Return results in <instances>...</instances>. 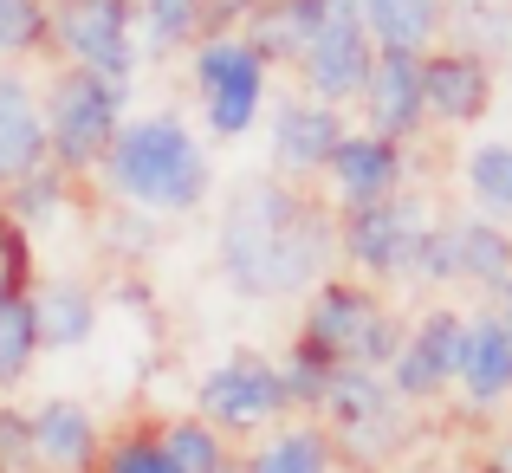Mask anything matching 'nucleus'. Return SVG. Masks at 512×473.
<instances>
[{
  "label": "nucleus",
  "instance_id": "b1692460",
  "mask_svg": "<svg viewBox=\"0 0 512 473\" xmlns=\"http://www.w3.org/2000/svg\"><path fill=\"white\" fill-rule=\"evenodd\" d=\"M454 266L474 286H512V240L500 221H454Z\"/></svg>",
  "mask_w": 512,
  "mask_h": 473
},
{
  "label": "nucleus",
  "instance_id": "f8f14e48",
  "mask_svg": "<svg viewBox=\"0 0 512 473\" xmlns=\"http://www.w3.org/2000/svg\"><path fill=\"white\" fill-rule=\"evenodd\" d=\"M52 169V137H46V111H39V91L26 78L0 72V195L20 188L26 175Z\"/></svg>",
  "mask_w": 512,
  "mask_h": 473
},
{
  "label": "nucleus",
  "instance_id": "0eeeda50",
  "mask_svg": "<svg viewBox=\"0 0 512 473\" xmlns=\"http://www.w3.org/2000/svg\"><path fill=\"white\" fill-rule=\"evenodd\" d=\"M52 39L72 65L130 85L143 65L137 52V0H52Z\"/></svg>",
  "mask_w": 512,
  "mask_h": 473
},
{
  "label": "nucleus",
  "instance_id": "9b49d317",
  "mask_svg": "<svg viewBox=\"0 0 512 473\" xmlns=\"http://www.w3.org/2000/svg\"><path fill=\"white\" fill-rule=\"evenodd\" d=\"M26 422H33V461H39V473H98L104 428L91 422L85 402L52 396V402H39Z\"/></svg>",
  "mask_w": 512,
  "mask_h": 473
},
{
  "label": "nucleus",
  "instance_id": "473e14b6",
  "mask_svg": "<svg viewBox=\"0 0 512 473\" xmlns=\"http://www.w3.org/2000/svg\"><path fill=\"white\" fill-rule=\"evenodd\" d=\"M506 331H512V286H506Z\"/></svg>",
  "mask_w": 512,
  "mask_h": 473
},
{
  "label": "nucleus",
  "instance_id": "412c9836",
  "mask_svg": "<svg viewBox=\"0 0 512 473\" xmlns=\"http://www.w3.org/2000/svg\"><path fill=\"white\" fill-rule=\"evenodd\" d=\"M331 467H338V448L325 428H279L240 461V473H331Z\"/></svg>",
  "mask_w": 512,
  "mask_h": 473
},
{
  "label": "nucleus",
  "instance_id": "393cba45",
  "mask_svg": "<svg viewBox=\"0 0 512 473\" xmlns=\"http://www.w3.org/2000/svg\"><path fill=\"white\" fill-rule=\"evenodd\" d=\"M156 441H163V454L175 461V473H221V467H234L227 435H221V428H208L201 415L163 422V428H156Z\"/></svg>",
  "mask_w": 512,
  "mask_h": 473
},
{
  "label": "nucleus",
  "instance_id": "bb28decb",
  "mask_svg": "<svg viewBox=\"0 0 512 473\" xmlns=\"http://www.w3.org/2000/svg\"><path fill=\"white\" fill-rule=\"evenodd\" d=\"M467 195L487 221H512V143H474L467 150Z\"/></svg>",
  "mask_w": 512,
  "mask_h": 473
},
{
  "label": "nucleus",
  "instance_id": "a211bd4d",
  "mask_svg": "<svg viewBox=\"0 0 512 473\" xmlns=\"http://www.w3.org/2000/svg\"><path fill=\"white\" fill-rule=\"evenodd\" d=\"M357 20L376 52H409L428 59V46L448 26V0H357Z\"/></svg>",
  "mask_w": 512,
  "mask_h": 473
},
{
  "label": "nucleus",
  "instance_id": "2eb2a0df",
  "mask_svg": "<svg viewBox=\"0 0 512 473\" xmlns=\"http://www.w3.org/2000/svg\"><path fill=\"white\" fill-rule=\"evenodd\" d=\"M422 104H428V117H441V124H474V117L493 104L487 59L467 52V46L428 52V59H422Z\"/></svg>",
  "mask_w": 512,
  "mask_h": 473
},
{
  "label": "nucleus",
  "instance_id": "7ed1b4c3",
  "mask_svg": "<svg viewBox=\"0 0 512 473\" xmlns=\"http://www.w3.org/2000/svg\"><path fill=\"white\" fill-rule=\"evenodd\" d=\"M299 350L318 357L325 370H389L402 350V324L370 286L318 279L305 324H299Z\"/></svg>",
  "mask_w": 512,
  "mask_h": 473
},
{
  "label": "nucleus",
  "instance_id": "cd10ccee",
  "mask_svg": "<svg viewBox=\"0 0 512 473\" xmlns=\"http://www.w3.org/2000/svg\"><path fill=\"white\" fill-rule=\"evenodd\" d=\"M52 39V0H0V59H26Z\"/></svg>",
  "mask_w": 512,
  "mask_h": 473
},
{
  "label": "nucleus",
  "instance_id": "f03ea898",
  "mask_svg": "<svg viewBox=\"0 0 512 473\" xmlns=\"http://www.w3.org/2000/svg\"><path fill=\"white\" fill-rule=\"evenodd\" d=\"M98 175L124 208L150 214V221L201 214L208 195H214V162L201 150V137L175 111L130 117V124L117 130V143H111V156H104Z\"/></svg>",
  "mask_w": 512,
  "mask_h": 473
},
{
  "label": "nucleus",
  "instance_id": "4468645a",
  "mask_svg": "<svg viewBox=\"0 0 512 473\" xmlns=\"http://www.w3.org/2000/svg\"><path fill=\"white\" fill-rule=\"evenodd\" d=\"M338 143H344L338 104H318V98H279L273 104V162L286 175H318Z\"/></svg>",
  "mask_w": 512,
  "mask_h": 473
},
{
  "label": "nucleus",
  "instance_id": "f257e3e1",
  "mask_svg": "<svg viewBox=\"0 0 512 473\" xmlns=\"http://www.w3.org/2000/svg\"><path fill=\"white\" fill-rule=\"evenodd\" d=\"M338 253V221L299 188L253 175L221 208V273L247 299H292L312 292L325 260Z\"/></svg>",
  "mask_w": 512,
  "mask_h": 473
},
{
  "label": "nucleus",
  "instance_id": "20e7f679",
  "mask_svg": "<svg viewBox=\"0 0 512 473\" xmlns=\"http://www.w3.org/2000/svg\"><path fill=\"white\" fill-rule=\"evenodd\" d=\"M124 104H130V85H117V78H98V72H85V65L52 72L46 98H39L46 137H52V169L98 175L104 156H111V143H117V130L130 124Z\"/></svg>",
  "mask_w": 512,
  "mask_h": 473
},
{
  "label": "nucleus",
  "instance_id": "dca6fc26",
  "mask_svg": "<svg viewBox=\"0 0 512 473\" xmlns=\"http://www.w3.org/2000/svg\"><path fill=\"white\" fill-rule=\"evenodd\" d=\"M331 188H338V208H363V201H389L402 188V150L389 137L370 130H344V143L325 162Z\"/></svg>",
  "mask_w": 512,
  "mask_h": 473
},
{
  "label": "nucleus",
  "instance_id": "39448f33",
  "mask_svg": "<svg viewBox=\"0 0 512 473\" xmlns=\"http://www.w3.org/2000/svg\"><path fill=\"white\" fill-rule=\"evenodd\" d=\"M188 72H195V98H201V117H208L214 137L234 143V137H247V130L260 124V111H266V72H273V65H266L240 33L201 39Z\"/></svg>",
  "mask_w": 512,
  "mask_h": 473
},
{
  "label": "nucleus",
  "instance_id": "aec40b11",
  "mask_svg": "<svg viewBox=\"0 0 512 473\" xmlns=\"http://www.w3.org/2000/svg\"><path fill=\"white\" fill-rule=\"evenodd\" d=\"M33 318H39V344L46 350H78L98 331V299L78 279H52L33 292Z\"/></svg>",
  "mask_w": 512,
  "mask_h": 473
},
{
  "label": "nucleus",
  "instance_id": "6ab92c4d",
  "mask_svg": "<svg viewBox=\"0 0 512 473\" xmlns=\"http://www.w3.org/2000/svg\"><path fill=\"white\" fill-rule=\"evenodd\" d=\"M461 389H467L474 402L512 396V331H506V318H474V324H467Z\"/></svg>",
  "mask_w": 512,
  "mask_h": 473
},
{
  "label": "nucleus",
  "instance_id": "c756f323",
  "mask_svg": "<svg viewBox=\"0 0 512 473\" xmlns=\"http://www.w3.org/2000/svg\"><path fill=\"white\" fill-rule=\"evenodd\" d=\"M0 292H33V234L0 214Z\"/></svg>",
  "mask_w": 512,
  "mask_h": 473
},
{
  "label": "nucleus",
  "instance_id": "f3484780",
  "mask_svg": "<svg viewBox=\"0 0 512 473\" xmlns=\"http://www.w3.org/2000/svg\"><path fill=\"white\" fill-rule=\"evenodd\" d=\"M325 13H331V0H253L240 39L266 65H299L305 46L318 39V26H325Z\"/></svg>",
  "mask_w": 512,
  "mask_h": 473
},
{
  "label": "nucleus",
  "instance_id": "4be33fe9",
  "mask_svg": "<svg viewBox=\"0 0 512 473\" xmlns=\"http://www.w3.org/2000/svg\"><path fill=\"white\" fill-rule=\"evenodd\" d=\"M201 26H208V0H137V52H169L201 46Z\"/></svg>",
  "mask_w": 512,
  "mask_h": 473
},
{
  "label": "nucleus",
  "instance_id": "72a5a7b5",
  "mask_svg": "<svg viewBox=\"0 0 512 473\" xmlns=\"http://www.w3.org/2000/svg\"><path fill=\"white\" fill-rule=\"evenodd\" d=\"M221 473H240V461H234V467H221Z\"/></svg>",
  "mask_w": 512,
  "mask_h": 473
},
{
  "label": "nucleus",
  "instance_id": "9d476101",
  "mask_svg": "<svg viewBox=\"0 0 512 473\" xmlns=\"http://www.w3.org/2000/svg\"><path fill=\"white\" fill-rule=\"evenodd\" d=\"M461 350H467V318L428 312L415 331H402V350L389 363V389L409 402L441 396L448 383H461Z\"/></svg>",
  "mask_w": 512,
  "mask_h": 473
},
{
  "label": "nucleus",
  "instance_id": "c85d7f7f",
  "mask_svg": "<svg viewBox=\"0 0 512 473\" xmlns=\"http://www.w3.org/2000/svg\"><path fill=\"white\" fill-rule=\"evenodd\" d=\"M98 473H175V461L163 454V441H156V428H124V435L104 448Z\"/></svg>",
  "mask_w": 512,
  "mask_h": 473
},
{
  "label": "nucleus",
  "instance_id": "6e6552de",
  "mask_svg": "<svg viewBox=\"0 0 512 473\" xmlns=\"http://www.w3.org/2000/svg\"><path fill=\"white\" fill-rule=\"evenodd\" d=\"M422 234H428V214L415 208L409 195L363 201V208H344V214H338V253L357 266V273H370V279L409 273Z\"/></svg>",
  "mask_w": 512,
  "mask_h": 473
},
{
  "label": "nucleus",
  "instance_id": "7c9ffc66",
  "mask_svg": "<svg viewBox=\"0 0 512 473\" xmlns=\"http://www.w3.org/2000/svg\"><path fill=\"white\" fill-rule=\"evenodd\" d=\"M0 473H39L33 461V422L20 409H0Z\"/></svg>",
  "mask_w": 512,
  "mask_h": 473
},
{
  "label": "nucleus",
  "instance_id": "5701e85b",
  "mask_svg": "<svg viewBox=\"0 0 512 473\" xmlns=\"http://www.w3.org/2000/svg\"><path fill=\"white\" fill-rule=\"evenodd\" d=\"M39 318H33V292H0V396L26 383L39 357Z\"/></svg>",
  "mask_w": 512,
  "mask_h": 473
},
{
  "label": "nucleus",
  "instance_id": "a878e982",
  "mask_svg": "<svg viewBox=\"0 0 512 473\" xmlns=\"http://www.w3.org/2000/svg\"><path fill=\"white\" fill-rule=\"evenodd\" d=\"M65 201H72V175H65V169H39V175H26L20 188H7V195H0V214H7L20 234H33V227L59 221Z\"/></svg>",
  "mask_w": 512,
  "mask_h": 473
},
{
  "label": "nucleus",
  "instance_id": "2f4dec72",
  "mask_svg": "<svg viewBox=\"0 0 512 473\" xmlns=\"http://www.w3.org/2000/svg\"><path fill=\"white\" fill-rule=\"evenodd\" d=\"M487 473H512V441H500V448H493V467Z\"/></svg>",
  "mask_w": 512,
  "mask_h": 473
},
{
  "label": "nucleus",
  "instance_id": "ddd939ff",
  "mask_svg": "<svg viewBox=\"0 0 512 473\" xmlns=\"http://www.w3.org/2000/svg\"><path fill=\"white\" fill-rule=\"evenodd\" d=\"M357 104H363L370 137H389V143L415 137L422 117H428V104H422V59H409V52H376L370 85H363Z\"/></svg>",
  "mask_w": 512,
  "mask_h": 473
},
{
  "label": "nucleus",
  "instance_id": "1a4fd4ad",
  "mask_svg": "<svg viewBox=\"0 0 512 473\" xmlns=\"http://www.w3.org/2000/svg\"><path fill=\"white\" fill-rule=\"evenodd\" d=\"M370 65H376V46L357 20V0H331L318 39L305 46L299 59V78H305V98L318 104H357L363 85H370Z\"/></svg>",
  "mask_w": 512,
  "mask_h": 473
},
{
  "label": "nucleus",
  "instance_id": "423d86ee",
  "mask_svg": "<svg viewBox=\"0 0 512 473\" xmlns=\"http://www.w3.org/2000/svg\"><path fill=\"white\" fill-rule=\"evenodd\" d=\"M292 402H286V376H279L273 357L260 350H234L227 363H214L208 376L195 383V415L221 435H253V428L279 422Z\"/></svg>",
  "mask_w": 512,
  "mask_h": 473
}]
</instances>
